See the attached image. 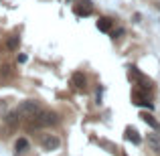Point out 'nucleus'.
I'll list each match as a JSON object with an SVG mask.
<instances>
[{"mask_svg":"<svg viewBox=\"0 0 160 156\" xmlns=\"http://www.w3.org/2000/svg\"><path fill=\"white\" fill-rule=\"evenodd\" d=\"M122 35H124V28H118V31L113 33V39H118V37H122Z\"/></svg>","mask_w":160,"mask_h":156,"instance_id":"nucleus-12","label":"nucleus"},{"mask_svg":"<svg viewBox=\"0 0 160 156\" xmlns=\"http://www.w3.org/2000/svg\"><path fill=\"white\" fill-rule=\"evenodd\" d=\"M16 112H18L22 118H32L35 113L41 112V108H39V102H35V99H27V102H20L18 103Z\"/></svg>","mask_w":160,"mask_h":156,"instance_id":"nucleus-2","label":"nucleus"},{"mask_svg":"<svg viewBox=\"0 0 160 156\" xmlns=\"http://www.w3.org/2000/svg\"><path fill=\"white\" fill-rule=\"evenodd\" d=\"M14 148H16V152H27L28 150V140L27 138H18V140L14 142Z\"/></svg>","mask_w":160,"mask_h":156,"instance_id":"nucleus-9","label":"nucleus"},{"mask_svg":"<svg viewBox=\"0 0 160 156\" xmlns=\"http://www.w3.org/2000/svg\"><path fill=\"white\" fill-rule=\"evenodd\" d=\"M59 122V116L55 112H39L32 116V126L35 128H47V126H55Z\"/></svg>","mask_w":160,"mask_h":156,"instance_id":"nucleus-1","label":"nucleus"},{"mask_svg":"<svg viewBox=\"0 0 160 156\" xmlns=\"http://www.w3.org/2000/svg\"><path fill=\"white\" fill-rule=\"evenodd\" d=\"M154 8H156V10H160V0H156V2H154Z\"/></svg>","mask_w":160,"mask_h":156,"instance_id":"nucleus-14","label":"nucleus"},{"mask_svg":"<svg viewBox=\"0 0 160 156\" xmlns=\"http://www.w3.org/2000/svg\"><path fill=\"white\" fill-rule=\"evenodd\" d=\"M18 45H20V37H18V35H12V37H8V41H6V47L10 49V51H16V49H18Z\"/></svg>","mask_w":160,"mask_h":156,"instance_id":"nucleus-7","label":"nucleus"},{"mask_svg":"<svg viewBox=\"0 0 160 156\" xmlns=\"http://www.w3.org/2000/svg\"><path fill=\"white\" fill-rule=\"evenodd\" d=\"M98 28H99V31H103V33H108L109 28H112V18H108V16L99 18L98 20Z\"/></svg>","mask_w":160,"mask_h":156,"instance_id":"nucleus-8","label":"nucleus"},{"mask_svg":"<svg viewBox=\"0 0 160 156\" xmlns=\"http://www.w3.org/2000/svg\"><path fill=\"white\" fill-rule=\"evenodd\" d=\"M27 61V55H18V63H24Z\"/></svg>","mask_w":160,"mask_h":156,"instance_id":"nucleus-13","label":"nucleus"},{"mask_svg":"<svg viewBox=\"0 0 160 156\" xmlns=\"http://www.w3.org/2000/svg\"><path fill=\"white\" fill-rule=\"evenodd\" d=\"M146 142H148L150 150H154V152H158V154H160V136H158V134H148Z\"/></svg>","mask_w":160,"mask_h":156,"instance_id":"nucleus-5","label":"nucleus"},{"mask_svg":"<svg viewBox=\"0 0 160 156\" xmlns=\"http://www.w3.org/2000/svg\"><path fill=\"white\" fill-rule=\"evenodd\" d=\"M140 118H142V120H144V122H146L148 126H152L154 130H160V124H158L156 120H154L152 116H150V113H140Z\"/></svg>","mask_w":160,"mask_h":156,"instance_id":"nucleus-11","label":"nucleus"},{"mask_svg":"<svg viewBox=\"0 0 160 156\" xmlns=\"http://www.w3.org/2000/svg\"><path fill=\"white\" fill-rule=\"evenodd\" d=\"M41 146H43L45 150H57L59 146H61V140H59L57 136H53V134H45V136L41 138Z\"/></svg>","mask_w":160,"mask_h":156,"instance_id":"nucleus-3","label":"nucleus"},{"mask_svg":"<svg viewBox=\"0 0 160 156\" xmlns=\"http://www.w3.org/2000/svg\"><path fill=\"white\" fill-rule=\"evenodd\" d=\"M20 118H22V116H20V113L14 109V112H10V113H6V116H4V122H6L8 126H12V128H14V126L20 124Z\"/></svg>","mask_w":160,"mask_h":156,"instance_id":"nucleus-6","label":"nucleus"},{"mask_svg":"<svg viewBox=\"0 0 160 156\" xmlns=\"http://www.w3.org/2000/svg\"><path fill=\"white\" fill-rule=\"evenodd\" d=\"M71 85H73L75 89H83V87H85V75L83 73H73L71 75Z\"/></svg>","mask_w":160,"mask_h":156,"instance_id":"nucleus-4","label":"nucleus"},{"mask_svg":"<svg viewBox=\"0 0 160 156\" xmlns=\"http://www.w3.org/2000/svg\"><path fill=\"white\" fill-rule=\"evenodd\" d=\"M126 138H128L130 142H134V144H140V142H142L140 136H138V132L134 128H128V130H126Z\"/></svg>","mask_w":160,"mask_h":156,"instance_id":"nucleus-10","label":"nucleus"}]
</instances>
